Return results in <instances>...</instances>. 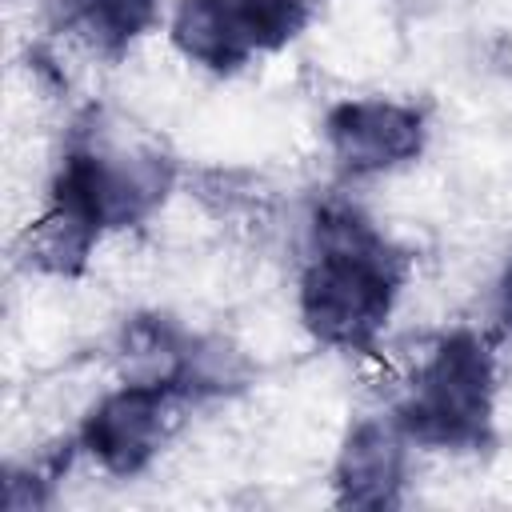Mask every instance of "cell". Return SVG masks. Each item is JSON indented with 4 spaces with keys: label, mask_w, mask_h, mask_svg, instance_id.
Segmentation results:
<instances>
[{
    "label": "cell",
    "mask_w": 512,
    "mask_h": 512,
    "mask_svg": "<svg viewBox=\"0 0 512 512\" xmlns=\"http://www.w3.org/2000/svg\"><path fill=\"white\" fill-rule=\"evenodd\" d=\"M168 192L172 160L160 152H120L80 136L60 160L44 216L24 236V260L52 276H80L104 232L140 224Z\"/></svg>",
    "instance_id": "cell-1"
},
{
    "label": "cell",
    "mask_w": 512,
    "mask_h": 512,
    "mask_svg": "<svg viewBox=\"0 0 512 512\" xmlns=\"http://www.w3.org/2000/svg\"><path fill=\"white\" fill-rule=\"evenodd\" d=\"M408 256L348 204H324L312 220V256L300 276L304 328L340 352H372L400 300Z\"/></svg>",
    "instance_id": "cell-2"
},
{
    "label": "cell",
    "mask_w": 512,
    "mask_h": 512,
    "mask_svg": "<svg viewBox=\"0 0 512 512\" xmlns=\"http://www.w3.org/2000/svg\"><path fill=\"white\" fill-rule=\"evenodd\" d=\"M496 416V360L484 336L448 332L416 368L396 424L408 440L452 452H480L492 444Z\"/></svg>",
    "instance_id": "cell-3"
},
{
    "label": "cell",
    "mask_w": 512,
    "mask_h": 512,
    "mask_svg": "<svg viewBox=\"0 0 512 512\" xmlns=\"http://www.w3.org/2000/svg\"><path fill=\"white\" fill-rule=\"evenodd\" d=\"M308 0H180L172 44L208 72H236L304 32Z\"/></svg>",
    "instance_id": "cell-4"
},
{
    "label": "cell",
    "mask_w": 512,
    "mask_h": 512,
    "mask_svg": "<svg viewBox=\"0 0 512 512\" xmlns=\"http://www.w3.org/2000/svg\"><path fill=\"white\" fill-rule=\"evenodd\" d=\"M184 396L156 380H128L108 392L80 424V448L112 476L144 472L176 428Z\"/></svg>",
    "instance_id": "cell-5"
},
{
    "label": "cell",
    "mask_w": 512,
    "mask_h": 512,
    "mask_svg": "<svg viewBox=\"0 0 512 512\" xmlns=\"http://www.w3.org/2000/svg\"><path fill=\"white\" fill-rule=\"evenodd\" d=\"M324 136L348 176H376L424 152V112L396 100H344L324 116Z\"/></svg>",
    "instance_id": "cell-6"
},
{
    "label": "cell",
    "mask_w": 512,
    "mask_h": 512,
    "mask_svg": "<svg viewBox=\"0 0 512 512\" xmlns=\"http://www.w3.org/2000/svg\"><path fill=\"white\" fill-rule=\"evenodd\" d=\"M408 472V436L392 420H360L332 468L336 504L344 508H392L400 504Z\"/></svg>",
    "instance_id": "cell-7"
},
{
    "label": "cell",
    "mask_w": 512,
    "mask_h": 512,
    "mask_svg": "<svg viewBox=\"0 0 512 512\" xmlns=\"http://www.w3.org/2000/svg\"><path fill=\"white\" fill-rule=\"evenodd\" d=\"M52 24L96 56H124L160 20V0H48Z\"/></svg>",
    "instance_id": "cell-8"
},
{
    "label": "cell",
    "mask_w": 512,
    "mask_h": 512,
    "mask_svg": "<svg viewBox=\"0 0 512 512\" xmlns=\"http://www.w3.org/2000/svg\"><path fill=\"white\" fill-rule=\"evenodd\" d=\"M496 320H500V328L512 332V260L504 264L500 284H496Z\"/></svg>",
    "instance_id": "cell-9"
}]
</instances>
